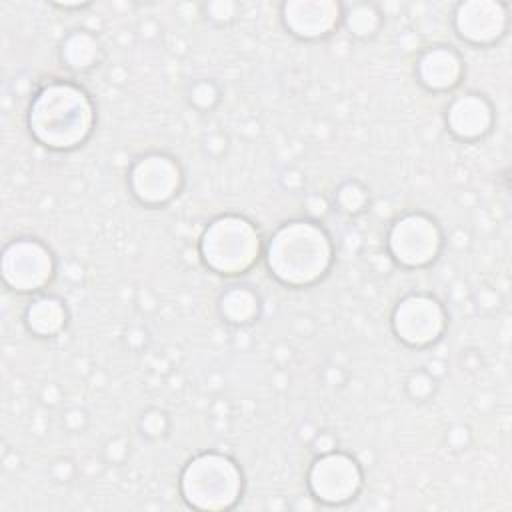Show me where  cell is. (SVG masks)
I'll return each mask as SVG.
<instances>
[{"label":"cell","instance_id":"obj_15","mask_svg":"<svg viewBox=\"0 0 512 512\" xmlns=\"http://www.w3.org/2000/svg\"><path fill=\"white\" fill-rule=\"evenodd\" d=\"M102 56V48L88 30L70 32L60 46V60L72 72L92 70Z\"/></svg>","mask_w":512,"mask_h":512},{"label":"cell","instance_id":"obj_4","mask_svg":"<svg viewBox=\"0 0 512 512\" xmlns=\"http://www.w3.org/2000/svg\"><path fill=\"white\" fill-rule=\"evenodd\" d=\"M264 250L258 228L238 214L214 218L200 238V256L204 264L222 276L248 272Z\"/></svg>","mask_w":512,"mask_h":512},{"label":"cell","instance_id":"obj_21","mask_svg":"<svg viewBox=\"0 0 512 512\" xmlns=\"http://www.w3.org/2000/svg\"><path fill=\"white\" fill-rule=\"evenodd\" d=\"M408 382L410 384H418V388L414 386V388H408V392L412 394V398H416V400H426L430 394H432V390H434V380L428 376V374H424V372H414L410 378H408Z\"/></svg>","mask_w":512,"mask_h":512},{"label":"cell","instance_id":"obj_1","mask_svg":"<svg viewBox=\"0 0 512 512\" xmlns=\"http://www.w3.org/2000/svg\"><path fill=\"white\" fill-rule=\"evenodd\" d=\"M334 246L314 220H290L274 230L264 246L270 276L290 288L316 284L332 266Z\"/></svg>","mask_w":512,"mask_h":512},{"label":"cell","instance_id":"obj_22","mask_svg":"<svg viewBox=\"0 0 512 512\" xmlns=\"http://www.w3.org/2000/svg\"><path fill=\"white\" fill-rule=\"evenodd\" d=\"M216 10H220V12H208L210 14V18L212 20H218V22H228V20H232V16H234V4H222V2H214L212 4Z\"/></svg>","mask_w":512,"mask_h":512},{"label":"cell","instance_id":"obj_13","mask_svg":"<svg viewBox=\"0 0 512 512\" xmlns=\"http://www.w3.org/2000/svg\"><path fill=\"white\" fill-rule=\"evenodd\" d=\"M464 74V62L448 46H434L420 54L416 62V78L430 92L454 90Z\"/></svg>","mask_w":512,"mask_h":512},{"label":"cell","instance_id":"obj_11","mask_svg":"<svg viewBox=\"0 0 512 512\" xmlns=\"http://www.w3.org/2000/svg\"><path fill=\"white\" fill-rule=\"evenodd\" d=\"M282 20L296 38L318 40L332 34L342 20V8L334 2H286Z\"/></svg>","mask_w":512,"mask_h":512},{"label":"cell","instance_id":"obj_3","mask_svg":"<svg viewBox=\"0 0 512 512\" xmlns=\"http://www.w3.org/2000/svg\"><path fill=\"white\" fill-rule=\"evenodd\" d=\"M240 466L226 454L202 452L180 474V496L194 510H228L242 498Z\"/></svg>","mask_w":512,"mask_h":512},{"label":"cell","instance_id":"obj_7","mask_svg":"<svg viewBox=\"0 0 512 512\" xmlns=\"http://www.w3.org/2000/svg\"><path fill=\"white\" fill-rule=\"evenodd\" d=\"M306 482L316 502L326 506H342L358 496L364 474L356 458L334 448L322 452L312 462Z\"/></svg>","mask_w":512,"mask_h":512},{"label":"cell","instance_id":"obj_5","mask_svg":"<svg viewBox=\"0 0 512 512\" xmlns=\"http://www.w3.org/2000/svg\"><path fill=\"white\" fill-rule=\"evenodd\" d=\"M444 244L438 222L424 212H408L396 218L388 230L386 246L394 262L404 268L432 264Z\"/></svg>","mask_w":512,"mask_h":512},{"label":"cell","instance_id":"obj_20","mask_svg":"<svg viewBox=\"0 0 512 512\" xmlns=\"http://www.w3.org/2000/svg\"><path fill=\"white\" fill-rule=\"evenodd\" d=\"M166 424H168L166 414L160 412V410H150V412H146V414L142 416V422H140L142 434H146L148 438H158V436H162L164 430H166Z\"/></svg>","mask_w":512,"mask_h":512},{"label":"cell","instance_id":"obj_16","mask_svg":"<svg viewBox=\"0 0 512 512\" xmlns=\"http://www.w3.org/2000/svg\"><path fill=\"white\" fill-rule=\"evenodd\" d=\"M220 316L234 326L252 324L260 314V298L250 286H230L218 300Z\"/></svg>","mask_w":512,"mask_h":512},{"label":"cell","instance_id":"obj_6","mask_svg":"<svg viewBox=\"0 0 512 512\" xmlns=\"http://www.w3.org/2000/svg\"><path fill=\"white\" fill-rule=\"evenodd\" d=\"M56 274L52 250L38 238H16L2 252V280L18 294L44 290Z\"/></svg>","mask_w":512,"mask_h":512},{"label":"cell","instance_id":"obj_17","mask_svg":"<svg viewBox=\"0 0 512 512\" xmlns=\"http://www.w3.org/2000/svg\"><path fill=\"white\" fill-rule=\"evenodd\" d=\"M342 20L352 36L356 38H368L376 34L380 26V14L370 4H354L348 6L346 12H342Z\"/></svg>","mask_w":512,"mask_h":512},{"label":"cell","instance_id":"obj_12","mask_svg":"<svg viewBox=\"0 0 512 512\" xmlns=\"http://www.w3.org/2000/svg\"><path fill=\"white\" fill-rule=\"evenodd\" d=\"M494 112L490 102L474 92L454 96L446 108L448 130L464 142H474L486 136L492 128Z\"/></svg>","mask_w":512,"mask_h":512},{"label":"cell","instance_id":"obj_2","mask_svg":"<svg viewBox=\"0 0 512 512\" xmlns=\"http://www.w3.org/2000/svg\"><path fill=\"white\" fill-rule=\"evenodd\" d=\"M94 126V104L74 82L54 80L30 102L28 130L50 150H72L86 142Z\"/></svg>","mask_w":512,"mask_h":512},{"label":"cell","instance_id":"obj_19","mask_svg":"<svg viewBox=\"0 0 512 512\" xmlns=\"http://www.w3.org/2000/svg\"><path fill=\"white\" fill-rule=\"evenodd\" d=\"M218 98H220L218 88L208 80H198L190 88V102L198 110H210L218 102Z\"/></svg>","mask_w":512,"mask_h":512},{"label":"cell","instance_id":"obj_8","mask_svg":"<svg viewBox=\"0 0 512 512\" xmlns=\"http://www.w3.org/2000/svg\"><path fill=\"white\" fill-rule=\"evenodd\" d=\"M392 330L406 346H430L446 330V310L430 294H408L392 312Z\"/></svg>","mask_w":512,"mask_h":512},{"label":"cell","instance_id":"obj_10","mask_svg":"<svg viewBox=\"0 0 512 512\" xmlns=\"http://www.w3.org/2000/svg\"><path fill=\"white\" fill-rule=\"evenodd\" d=\"M508 16L506 6L488 0L464 2L456 8L454 28L456 34L474 46H488L500 40L506 32Z\"/></svg>","mask_w":512,"mask_h":512},{"label":"cell","instance_id":"obj_9","mask_svg":"<svg viewBox=\"0 0 512 512\" xmlns=\"http://www.w3.org/2000/svg\"><path fill=\"white\" fill-rule=\"evenodd\" d=\"M182 168L176 158L160 152L144 154L132 162L128 186L132 196L150 208L168 204L182 188Z\"/></svg>","mask_w":512,"mask_h":512},{"label":"cell","instance_id":"obj_18","mask_svg":"<svg viewBox=\"0 0 512 512\" xmlns=\"http://www.w3.org/2000/svg\"><path fill=\"white\" fill-rule=\"evenodd\" d=\"M334 198H336V206L342 212L352 214V216L364 212L368 206V190L356 180H348V182L340 184Z\"/></svg>","mask_w":512,"mask_h":512},{"label":"cell","instance_id":"obj_14","mask_svg":"<svg viewBox=\"0 0 512 512\" xmlns=\"http://www.w3.org/2000/svg\"><path fill=\"white\" fill-rule=\"evenodd\" d=\"M68 312L60 298L56 296H38L24 310V324L28 332L38 338H52L60 334L66 326Z\"/></svg>","mask_w":512,"mask_h":512}]
</instances>
